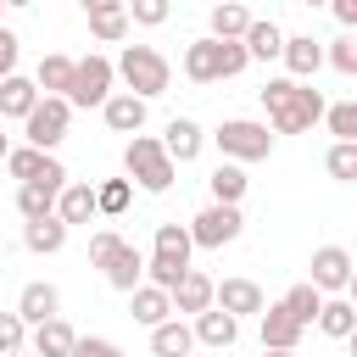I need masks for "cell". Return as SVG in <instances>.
I'll list each match as a JSON object with an SVG mask.
<instances>
[{
  "mask_svg": "<svg viewBox=\"0 0 357 357\" xmlns=\"http://www.w3.org/2000/svg\"><path fill=\"white\" fill-rule=\"evenodd\" d=\"M335 22H340V28L357 39V0H335Z\"/></svg>",
  "mask_w": 357,
  "mask_h": 357,
  "instance_id": "7bdbcfd3",
  "label": "cell"
},
{
  "mask_svg": "<svg viewBox=\"0 0 357 357\" xmlns=\"http://www.w3.org/2000/svg\"><path fill=\"white\" fill-rule=\"evenodd\" d=\"M262 357H296V351H262Z\"/></svg>",
  "mask_w": 357,
  "mask_h": 357,
  "instance_id": "7dc6e473",
  "label": "cell"
},
{
  "mask_svg": "<svg viewBox=\"0 0 357 357\" xmlns=\"http://www.w3.org/2000/svg\"><path fill=\"white\" fill-rule=\"evenodd\" d=\"M262 106H268L273 134H307V128L329 112L324 95L307 89V84H296V78H268V84H262Z\"/></svg>",
  "mask_w": 357,
  "mask_h": 357,
  "instance_id": "6da1fadb",
  "label": "cell"
},
{
  "mask_svg": "<svg viewBox=\"0 0 357 357\" xmlns=\"http://www.w3.org/2000/svg\"><path fill=\"white\" fill-rule=\"evenodd\" d=\"M11 357H33V351H11Z\"/></svg>",
  "mask_w": 357,
  "mask_h": 357,
  "instance_id": "c3c4849f",
  "label": "cell"
},
{
  "mask_svg": "<svg viewBox=\"0 0 357 357\" xmlns=\"http://www.w3.org/2000/svg\"><path fill=\"white\" fill-rule=\"evenodd\" d=\"M218 151H223V162H268L273 156V134H268V123H251V117H229L218 134Z\"/></svg>",
  "mask_w": 357,
  "mask_h": 357,
  "instance_id": "52a82bcc",
  "label": "cell"
},
{
  "mask_svg": "<svg viewBox=\"0 0 357 357\" xmlns=\"http://www.w3.org/2000/svg\"><path fill=\"white\" fill-rule=\"evenodd\" d=\"M212 39H223V45H240L245 39V28H251V11L245 6H234V0H223V6H212Z\"/></svg>",
  "mask_w": 357,
  "mask_h": 357,
  "instance_id": "f1b7e54d",
  "label": "cell"
},
{
  "mask_svg": "<svg viewBox=\"0 0 357 357\" xmlns=\"http://www.w3.org/2000/svg\"><path fill=\"white\" fill-rule=\"evenodd\" d=\"M22 245H28L33 257H56V251L67 245V223H61V218H45V223H22Z\"/></svg>",
  "mask_w": 357,
  "mask_h": 357,
  "instance_id": "4dcf8cb0",
  "label": "cell"
},
{
  "mask_svg": "<svg viewBox=\"0 0 357 357\" xmlns=\"http://www.w3.org/2000/svg\"><path fill=\"white\" fill-rule=\"evenodd\" d=\"M324 167H329V178L357 184V145H329L324 151Z\"/></svg>",
  "mask_w": 357,
  "mask_h": 357,
  "instance_id": "d590c367",
  "label": "cell"
},
{
  "mask_svg": "<svg viewBox=\"0 0 357 357\" xmlns=\"http://www.w3.org/2000/svg\"><path fill=\"white\" fill-rule=\"evenodd\" d=\"M346 346H351V357H357V329H351V335H346Z\"/></svg>",
  "mask_w": 357,
  "mask_h": 357,
  "instance_id": "f6af8a7d",
  "label": "cell"
},
{
  "mask_svg": "<svg viewBox=\"0 0 357 357\" xmlns=\"http://www.w3.org/2000/svg\"><path fill=\"white\" fill-rule=\"evenodd\" d=\"M73 56H45L39 61V73H33V89L39 95H56V100H67V89H73Z\"/></svg>",
  "mask_w": 357,
  "mask_h": 357,
  "instance_id": "4316f807",
  "label": "cell"
},
{
  "mask_svg": "<svg viewBox=\"0 0 357 357\" xmlns=\"http://www.w3.org/2000/svg\"><path fill=\"white\" fill-rule=\"evenodd\" d=\"M22 340H28V324H22L17 312H0V357L22 351Z\"/></svg>",
  "mask_w": 357,
  "mask_h": 357,
  "instance_id": "f35d334b",
  "label": "cell"
},
{
  "mask_svg": "<svg viewBox=\"0 0 357 357\" xmlns=\"http://www.w3.org/2000/svg\"><path fill=\"white\" fill-rule=\"evenodd\" d=\"M17 318L22 324H50V318H61V290L56 284H45V279H33V284H22V296H17Z\"/></svg>",
  "mask_w": 357,
  "mask_h": 357,
  "instance_id": "9a60e30c",
  "label": "cell"
},
{
  "mask_svg": "<svg viewBox=\"0 0 357 357\" xmlns=\"http://www.w3.org/2000/svg\"><path fill=\"white\" fill-rule=\"evenodd\" d=\"M324 123H329L335 145H357V100H340V106H329V112H324Z\"/></svg>",
  "mask_w": 357,
  "mask_h": 357,
  "instance_id": "e575fe53",
  "label": "cell"
},
{
  "mask_svg": "<svg viewBox=\"0 0 357 357\" xmlns=\"http://www.w3.org/2000/svg\"><path fill=\"white\" fill-rule=\"evenodd\" d=\"M284 67H290V78L301 84V78H312L318 67H324V45L312 39V33H284V56H279Z\"/></svg>",
  "mask_w": 357,
  "mask_h": 357,
  "instance_id": "e0dca14e",
  "label": "cell"
},
{
  "mask_svg": "<svg viewBox=\"0 0 357 357\" xmlns=\"http://www.w3.org/2000/svg\"><path fill=\"white\" fill-rule=\"evenodd\" d=\"M201 145H206V134H201V123H195V117H173V123H167V134H162V151H167V162H173V167L195 162V156H201Z\"/></svg>",
  "mask_w": 357,
  "mask_h": 357,
  "instance_id": "2e32d148",
  "label": "cell"
},
{
  "mask_svg": "<svg viewBox=\"0 0 357 357\" xmlns=\"http://www.w3.org/2000/svg\"><path fill=\"white\" fill-rule=\"evenodd\" d=\"M89 262L106 273V284L112 290H123V296H134L139 284H145V257H139V245H128L117 229H95L89 234Z\"/></svg>",
  "mask_w": 357,
  "mask_h": 357,
  "instance_id": "7a4b0ae2",
  "label": "cell"
},
{
  "mask_svg": "<svg viewBox=\"0 0 357 357\" xmlns=\"http://www.w3.org/2000/svg\"><path fill=\"white\" fill-rule=\"evenodd\" d=\"M279 307H284V312H290L301 329H312V324H318V312H324V296H318V290L301 279V284H290V290H284V301H279Z\"/></svg>",
  "mask_w": 357,
  "mask_h": 357,
  "instance_id": "d6a6232c",
  "label": "cell"
},
{
  "mask_svg": "<svg viewBox=\"0 0 357 357\" xmlns=\"http://www.w3.org/2000/svg\"><path fill=\"white\" fill-rule=\"evenodd\" d=\"M301 335H307V329H301L284 307H262V351H296Z\"/></svg>",
  "mask_w": 357,
  "mask_h": 357,
  "instance_id": "44dd1931",
  "label": "cell"
},
{
  "mask_svg": "<svg viewBox=\"0 0 357 357\" xmlns=\"http://www.w3.org/2000/svg\"><path fill=\"white\" fill-rule=\"evenodd\" d=\"M39 106V89H33V78H22V73H11L6 84H0V117H22L28 123V112Z\"/></svg>",
  "mask_w": 357,
  "mask_h": 357,
  "instance_id": "83f0119b",
  "label": "cell"
},
{
  "mask_svg": "<svg viewBox=\"0 0 357 357\" xmlns=\"http://www.w3.org/2000/svg\"><path fill=\"white\" fill-rule=\"evenodd\" d=\"M84 17H89V33L100 45H123L128 39V6L123 0H84Z\"/></svg>",
  "mask_w": 357,
  "mask_h": 357,
  "instance_id": "4fadbf2b",
  "label": "cell"
},
{
  "mask_svg": "<svg viewBox=\"0 0 357 357\" xmlns=\"http://www.w3.org/2000/svg\"><path fill=\"white\" fill-rule=\"evenodd\" d=\"M6 156H11V145H6V134H0V162H6Z\"/></svg>",
  "mask_w": 357,
  "mask_h": 357,
  "instance_id": "bcb514c9",
  "label": "cell"
},
{
  "mask_svg": "<svg viewBox=\"0 0 357 357\" xmlns=\"http://www.w3.org/2000/svg\"><path fill=\"white\" fill-rule=\"evenodd\" d=\"M112 67H117V78L128 84V95H139L145 106H151L156 95H167V84H173V67H167V56H162L156 45H123V56H117Z\"/></svg>",
  "mask_w": 357,
  "mask_h": 357,
  "instance_id": "3957f363",
  "label": "cell"
},
{
  "mask_svg": "<svg viewBox=\"0 0 357 357\" xmlns=\"http://www.w3.org/2000/svg\"><path fill=\"white\" fill-rule=\"evenodd\" d=\"M100 117H106L112 134H139V128H145V100L128 95V89H112V100L100 106Z\"/></svg>",
  "mask_w": 357,
  "mask_h": 357,
  "instance_id": "ac0fdd59",
  "label": "cell"
},
{
  "mask_svg": "<svg viewBox=\"0 0 357 357\" xmlns=\"http://www.w3.org/2000/svg\"><path fill=\"white\" fill-rule=\"evenodd\" d=\"M128 178H106V184H95V201H100V218H117L123 206H128Z\"/></svg>",
  "mask_w": 357,
  "mask_h": 357,
  "instance_id": "8d00e7d4",
  "label": "cell"
},
{
  "mask_svg": "<svg viewBox=\"0 0 357 357\" xmlns=\"http://www.w3.org/2000/svg\"><path fill=\"white\" fill-rule=\"evenodd\" d=\"M112 78H117V67H112L106 56H84V61L73 67L67 106H106V100H112Z\"/></svg>",
  "mask_w": 357,
  "mask_h": 357,
  "instance_id": "9c48e42d",
  "label": "cell"
},
{
  "mask_svg": "<svg viewBox=\"0 0 357 357\" xmlns=\"http://www.w3.org/2000/svg\"><path fill=\"white\" fill-rule=\"evenodd\" d=\"M56 201H61V190H45V184H22V190H17V212H22V223H45V218H56Z\"/></svg>",
  "mask_w": 357,
  "mask_h": 357,
  "instance_id": "1f68e13d",
  "label": "cell"
},
{
  "mask_svg": "<svg viewBox=\"0 0 357 357\" xmlns=\"http://www.w3.org/2000/svg\"><path fill=\"white\" fill-rule=\"evenodd\" d=\"M240 229H245L240 206H206V212H195V223H190V240H195L201 251H223L229 240H240Z\"/></svg>",
  "mask_w": 357,
  "mask_h": 357,
  "instance_id": "30bf717a",
  "label": "cell"
},
{
  "mask_svg": "<svg viewBox=\"0 0 357 357\" xmlns=\"http://www.w3.org/2000/svg\"><path fill=\"white\" fill-rule=\"evenodd\" d=\"M151 357H195V335L184 318H167L151 329Z\"/></svg>",
  "mask_w": 357,
  "mask_h": 357,
  "instance_id": "603a6c76",
  "label": "cell"
},
{
  "mask_svg": "<svg viewBox=\"0 0 357 357\" xmlns=\"http://www.w3.org/2000/svg\"><path fill=\"white\" fill-rule=\"evenodd\" d=\"M206 184H212V206H240V195H245V184H251V178H245V167H234V162H218Z\"/></svg>",
  "mask_w": 357,
  "mask_h": 357,
  "instance_id": "f546056e",
  "label": "cell"
},
{
  "mask_svg": "<svg viewBox=\"0 0 357 357\" xmlns=\"http://www.w3.org/2000/svg\"><path fill=\"white\" fill-rule=\"evenodd\" d=\"M73 357H123V346H117V340H106V335H78Z\"/></svg>",
  "mask_w": 357,
  "mask_h": 357,
  "instance_id": "60d3db41",
  "label": "cell"
},
{
  "mask_svg": "<svg viewBox=\"0 0 357 357\" xmlns=\"http://www.w3.org/2000/svg\"><path fill=\"white\" fill-rule=\"evenodd\" d=\"M240 45H245L251 61H273V56H284V28L273 17H251V28H245Z\"/></svg>",
  "mask_w": 357,
  "mask_h": 357,
  "instance_id": "d6986e66",
  "label": "cell"
},
{
  "mask_svg": "<svg viewBox=\"0 0 357 357\" xmlns=\"http://www.w3.org/2000/svg\"><path fill=\"white\" fill-rule=\"evenodd\" d=\"M128 312H134V324L156 329V324H167V312H173V296H167V290H156V284H139V290L128 296Z\"/></svg>",
  "mask_w": 357,
  "mask_h": 357,
  "instance_id": "d4e9b609",
  "label": "cell"
},
{
  "mask_svg": "<svg viewBox=\"0 0 357 357\" xmlns=\"http://www.w3.org/2000/svg\"><path fill=\"white\" fill-rule=\"evenodd\" d=\"M346 301H351V312H357V268H351V284H346Z\"/></svg>",
  "mask_w": 357,
  "mask_h": 357,
  "instance_id": "ee69618b",
  "label": "cell"
},
{
  "mask_svg": "<svg viewBox=\"0 0 357 357\" xmlns=\"http://www.w3.org/2000/svg\"><path fill=\"white\" fill-rule=\"evenodd\" d=\"M123 173H128V184H139V190H151V195L173 190V162H167V151H162L156 134H134V139H128Z\"/></svg>",
  "mask_w": 357,
  "mask_h": 357,
  "instance_id": "8992f818",
  "label": "cell"
},
{
  "mask_svg": "<svg viewBox=\"0 0 357 357\" xmlns=\"http://www.w3.org/2000/svg\"><path fill=\"white\" fill-rule=\"evenodd\" d=\"M190 335H195L201 346H218V351H223V346H234V340H240V318H229L223 307H206V312L190 324Z\"/></svg>",
  "mask_w": 357,
  "mask_h": 357,
  "instance_id": "ffe728a7",
  "label": "cell"
},
{
  "mask_svg": "<svg viewBox=\"0 0 357 357\" xmlns=\"http://www.w3.org/2000/svg\"><path fill=\"white\" fill-rule=\"evenodd\" d=\"M245 45H223V39H195L190 50H184V78L190 84H223V78H234V73H245Z\"/></svg>",
  "mask_w": 357,
  "mask_h": 357,
  "instance_id": "5b68a950",
  "label": "cell"
},
{
  "mask_svg": "<svg viewBox=\"0 0 357 357\" xmlns=\"http://www.w3.org/2000/svg\"><path fill=\"white\" fill-rule=\"evenodd\" d=\"M6 173H11V178H22V184H45V190H67V167H61L56 156H45V151H33V145H22V151H11V156H6Z\"/></svg>",
  "mask_w": 357,
  "mask_h": 357,
  "instance_id": "8fae6325",
  "label": "cell"
},
{
  "mask_svg": "<svg viewBox=\"0 0 357 357\" xmlns=\"http://www.w3.org/2000/svg\"><path fill=\"white\" fill-rule=\"evenodd\" d=\"M56 218L73 229V223H89V218H100V201H95V184H67L61 190V201H56Z\"/></svg>",
  "mask_w": 357,
  "mask_h": 357,
  "instance_id": "cb8c5ba5",
  "label": "cell"
},
{
  "mask_svg": "<svg viewBox=\"0 0 357 357\" xmlns=\"http://www.w3.org/2000/svg\"><path fill=\"white\" fill-rule=\"evenodd\" d=\"M307 268H312V273H307V284H312L318 296H335V290H346V284H351V251H346V245H318Z\"/></svg>",
  "mask_w": 357,
  "mask_h": 357,
  "instance_id": "7c38bea8",
  "label": "cell"
},
{
  "mask_svg": "<svg viewBox=\"0 0 357 357\" xmlns=\"http://www.w3.org/2000/svg\"><path fill=\"white\" fill-rule=\"evenodd\" d=\"M128 22L162 28V22H167V0H134V6H128Z\"/></svg>",
  "mask_w": 357,
  "mask_h": 357,
  "instance_id": "ab89813d",
  "label": "cell"
},
{
  "mask_svg": "<svg viewBox=\"0 0 357 357\" xmlns=\"http://www.w3.org/2000/svg\"><path fill=\"white\" fill-rule=\"evenodd\" d=\"M17 73V33L11 28H0V84Z\"/></svg>",
  "mask_w": 357,
  "mask_h": 357,
  "instance_id": "b9f144b4",
  "label": "cell"
},
{
  "mask_svg": "<svg viewBox=\"0 0 357 357\" xmlns=\"http://www.w3.org/2000/svg\"><path fill=\"white\" fill-rule=\"evenodd\" d=\"M190 251H195V240H190L184 223H156V245H151V257H145L151 284L173 296V284L190 273Z\"/></svg>",
  "mask_w": 357,
  "mask_h": 357,
  "instance_id": "277c9868",
  "label": "cell"
},
{
  "mask_svg": "<svg viewBox=\"0 0 357 357\" xmlns=\"http://www.w3.org/2000/svg\"><path fill=\"white\" fill-rule=\"evenodd\" d=\"M73 346H78V335H73V324L67 318H50V324H39L33 329V357H73Z\"/></svg>",
  "mask_w": 357,
  "mask_h": 357,
  "instance_id": "484cf974",
  "label": "cell"
},
{
  "mask_svg": "<svg viewBox=\"0 0 357 357\" xmlns=\"http://www.w3.org/2000/svg\"><path fill=\"white\" fill-rule=\"evenodd\" d=\"M324 61L335 67V73H346V78H357V39L351 33H340L329 50H324Z\"/></svg>",
  "mask_w": 357,
  "mask_h": 357,
  "instance_id": "74e56055",
  "label": "cell"
},
{
  "mask_svg": "<svg viewBox=\"0 0 357 357\" xmlns=\"http://www.w3.org/2000/svg\"><path fill=\"white\" fill-rule=\"evenodd\" d=\"M212 307H223L229 318H245V312L262 318L268 301H262V284H257V279H223V284L212 290Z\"/></svg>",
  "mask_w": 357,
  "mask_h": 357,
  "instance_id": "5bb4252c",
  "label": "cell"
},
{
  "mask_svg": "<svg viewBox=\"0 0 357 357\" xmlns=\"http://www.w3.org/2000/svg\"><path fill=\"white\" fill-rule=\"evenodd\" d=\"M212 290H218V284H212L206 273H195V268H190V273L173 284V312H190V318H201V312L212 307Z\"/></svg>",
  "mask_w": 357,
  "mask_h": 357,
  "instance_id": "7402d4cb",
  "label": "cell"
},
{
  "mask_svg": "<svg viewBox=\"0 0 357 357\" xmlns=\"http://www.w3.org/2000/svg\"><path fill=\"white\" fill-rule=\"evenodd\" d=\"M318 329H324L329 340H346V335L357 329V312H351V301H346V296H324V312H318Z\"/></svg>",
  "mask_w": 357,
  "mask_h": 357,
  "instance_id": "836d02e7",
  "label": "cell"
},
{
  "mask_svg": "<svg viewBox=\"0 0 357 357\" xmlns=\"http://www.w3.org/2000/svg\"><path fill=\"white\" fill-rule=\"evenodd\" d=\"M67 117H73V106H67V100H56V95H39V106H33V112H28V123H22L28 145L50 156V151L67 139Z\"/></svg>",
  "mask_w": 357,
  "mask_h": 357,
  "instance_id": "ba28073f",
  "label": "cell"
}]
</instances>
